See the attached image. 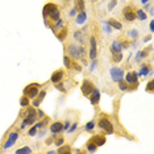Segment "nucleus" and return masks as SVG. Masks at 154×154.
I'll return each mask as SVG.
<instances>
[{
	"mask_svg": "<svg viewBox=\"0 0 154 154\" xmlns=\"http://www.w3.org/2000/svg\"><path fill=\"white\" fill-rule=\"evenodd\" d=\"M62 124H63V131H67L69 127H70V121H69V120H66L65 122H62Z\"/></svg>",
	"mask_w": 154,
	"mask_h": 154,
	"instance_id": "obj_45",
	"label": "nucleus"
},
{
	"mask_svg": "<svg viewBox=\"0 0 154 154\" xmlns=\"http://www.w3.org/2000/svg\"><path fill=\"white\" fill-rule=\"evenodd\" d=\"M112 62L115 63H119V62L122 61V53H116V54H112V58H111Z\"/></svg>",
	"mask_w": 154,
	"mask_h": 154,
	"instance_id": "obj_28",
	"label": "nucleus"
},
{
	"mask_svg": "<svg viewBox=\"0 0 154 154\" xmlns=\"http://www.w3.org/2000/svg\"><path fill=\"white\" fill-rule=\"evenodd\" d=\"M146 91L148 92H153L154 91V80H149V83L146 85Z\"/></svg>",
	"mask_w": 154,
	"mask_h": 154,
	"instance_id": "obj_39",
	"label": "nucleus"
},
{
	"mask_svg": "<svg viewBox=\"0 0 154 154\" xmlns=\"http://www.w3.org/2000/svg\"><path fill=\"white\" fill-rule=\"evenodd\" d=\"M91 141L99 148V146H103L104 143H106L107 138H106V136H103V134H95L94 137H91Z\"/></svg>",
	"mask_w": 154,
	"mask_h": 154,
	"instance_id": "obj_16",
	"label": "nucleus"
},
{
	"mask_svg": "<svg viewBox=\"0 0 154 154\" xmlns=\"http://www.w3.org/2000/svg\"><path fill=\"white\" fill-rule=\"evenodd\" d=\"M150 72V66L149 65H142L141 66V69H140V72H138V75H141V76H146Z\"/></svg>",
	"mask_w": 154,
	"mask_h": 154,
	"instance_id": "obj_26",
	"label": "nucleus"
},
{
	"mask_svg": "<svg viewBox=\"0 0 154 154\" xmlns=\"http://www.w3.org/2000/svg\"><path fill=\"white\" fill-rule=\"evenodd\" d=\"M53 137H49V138H46V141H45V143H46V145H50L51 142H53Z\"/></svg>",
	"mask_w": 154,
	"mask_h": 154,
	"instance_id": "obj_47",
	"label": "nucleus"
},
{
	"mask_svg": "<svg viewBox=\"0 0 154 154\" xmlns=\"http://www.w3.org/2000/svg\"><path fill=\"white\" fill-rule=\"evenodd\" d=\"M69 15H70V17H74V16L76 15V11H75V8H71V9H70Z\"/></svg>",
	"mask_w": 154,
	"mask_h": 154,
	"instance_id": "obj_46",
	"label": "nucleus"
},
{
	"mask_svg": "<svg viewBox=\"0 0 154 154\" xmlns=\"http://www.w3.org/2000/svg\"><path fill=\"white\" fill-rule=\"evenodd\" d=\"M117 83H119V88H120L121 91H127V90H128V83L124 80V78L120 79Z\"/></svg>",
	"mask_w": 154,
	"mask_h": 154,
	"instance_id": "obj_33",
	"label": "nucleus"
},
{
	"mask_svg": "<svg viewBox=\"0 0 154 154\" xmlns=\"http://www.w3.org/2000/svg\"><path fill=\"white\" fill-rule=\"evenodd\" d=\"M97 55V44H96V38L94 36L90 37V51H88V57L92 59H96Z\"/></svg>",
	"mask_w": 154,
	"mask_h": 154,
	"instance_id": "obj_8",
	"label": "nucleus"
},
{
	"mask_svg": "<svg viewBox=\"0 0 154 154\" xmlns=\"http://www.w3.org/2000/svg\"><path fill=\"white\" fill-rule=\"evenodd\" d=\"M49 122H50V119H49L48 116H44V117H42V120L40 119V121H38L37 124H34V125H36L37 128H40V129H41V128H45V127H46Z\"/></svg>",
	"mask_w": 154,
	"mask_h": 154,
	"instance_id": "obj_24",
	"label": "nucleus"
},
{
	"mask_svg": "<svg viewBox=\"0 0 154 154\" xmlns=\"http://www.w3.org/2000/svg\"><path fill=\"white\" fill-rule=\"evenodd\" d=\"M131 36H132V37L134 38V40H136V38L138 37V30H137V29H133L132 32H131Z\"/></svg>",
	"mask_w": 154,
	"mask_h": 154,
	"instance_id": "obj_43",
	"label": "nucleus"
},
{
	"mask_svg": "<svg viewBox=\"0 0 154 154\" xmlns=\"http://www.w3.org/2000/svg\"><path fill=\"white\" fill-rule=\"evenodd\" d=\"M136 19L143 21V20L148 19V15H146V12L143 9H136Z\"/></svg>",
	"mask_w": 154,
	"mask_h": 154,
	"instance_id": "obj_25",
	"label": "nucleus"
},
{
	"mask_svg": "<svg viewBox=\"0 0 154 154\" xmlns=\"http://www.w3.org/2000/svg\"><path fill=\"white\" fill-rule=\"evenodd\" d=\"M19 136H20V132H19V131L9 132L8 136H7V138L4 140V142H3L2 148H3V149H9V148H12V146L16 143L17 140H19Z\"/></svg>",
	"mask_w": 154,
	"mask_h": 154,
	"instance_id": "obj_3",
	"label": "nucleus"
},
{
	"mask_svg": "<svg viewBox=\"0 0 154 154\" xmlns=\"http://www.w3.org/2000/svg\"><path fill=\"white\" fill-rule=\"evenodd\" d=\"M92 2H94V3H95V2H97V0H92Z\"/></svg>",
	"mask_w": 154,
	"mask_h": 154,
	"instance_id": "obj_52",
	"label": "nucleus"
},
{
	"mask_svg": "<svg viewBox=\"0 0 154 154\" xmlns=\"http://www.w3.org/2000/svg\"><path fill=\"white\" fill-rule=\"evenodd\" d=\"M122 16H124L125 21L132 23L136 20V11L133 9L132 5H127L124 9H122Z\"/></svg>",
	"mask_w": 154,
	"mask_h": 154,
	"instance_id": "obj_7",
	"label": "nucleus"
},
{
	"mask_svg": "<svg viewBox=\"0 0 154 154\" xmlns=\"http://www.w3.org/2000/svg\"><path fill=\"white\" fill-rule=\"evenodd\" d=\"M63 78H65V70L63 69H58V70H55V71L53 72V75L50 76V82L53 83V85H55V83L63 80Z\"/></svg>",
	"mask_w": 154,
	"mask_h": 154,
	"instance_id": "obj_10",
	"label": "nucleus"
},
{
	"mask_svg": "<svg viewBox=\"0 0 154 154\" xmlns=\"http://www.w3.org/2000/svg\"><path fill=\"white\" fill-rule=\"evenodd\" d=\"M42 16L46 26H50L49 20H50V23H55L58 19H61V11H59L58 4H55L53 2L46 3L42 8Z\"/></svg>",
	"mask_w": 154,
	"mask_h": 154,
	"instance_id": "obj_1",
	"label": "nucleus"
},
{
	"mask_svg": "<svg viewBox=\"0 0 154 154\" xmlns=\"http://www.w3.org/2000/svg\"><path fill=\"white\" fill-rule=\"evenodd\" d=\"M63 63H65V67L67 70H71V58L69 57L67 54L63 57Z\"/></svg>",
	"mask_w": 154,
	"mask_h": 154,
	"instance_id": "obj_32",
	"label": "nucleus"
},
{
	"mask_svg": "<svg viewBox=\"0 0 154 154\" xmlns=\"http://www.w3.org/2000/svg\"><path fill=\"white\" fill-rule=\"evenodd\" d=\"M29 104H30V99L26 95H23L21 99H20V106H21L23 108H25V107L29 106Z\"/></svg>",
	"mask_w": 154,
	"mask_h": 154,
	"instance_id": "obj_27",
	"label": "nucleus"
},
{
	"mask_svg": "<svg viewBox=\"0 0 154 154\" xmlns=\"http://www.w3.org/2000/svg\"><path fill=\"white\" fill-rule=\"evenodd\" d=\"M16 153H17V154H29V153H32V149H30L29 146H24V148L17 149Z\"/></svg>",
	"mask_w": 154,
	"mask_h": 154,
	"instance_id": "obj_30",
	"label": "nucleus"
},
{
	"mask_svg": "<svg viewBox=\"0 0 154 154\" xmlns=\"http://www.w3.org/2000/svg\"><path fill=\"white\" fill-rule=\"evenodd\" d=\"M109 50H111V53H112V54L121 53V50H122L121 44H120V42H117V41H113V42H112V45H111V48H109Z\"/></svg>",
	"mask_w": 154,
	"mask_h": 154,
	"instance_id": "obj_18",
	"label": "nucleus"
},
{
	"mask_svg": "<svg viewBox=\"0 0 154 154\" xmlns=\"http://www.w3.org/2000/svg\"><path fill=\"white\" fill-rule=\"evenodd\" d=\"M96 149H97V146L92 141H90L87 142V152H90V153H94V152H96Z\"/></svg>",
	"mask_w": 154,
	"mask_h": 154,
	"instance_id": "obj_29",
	"label": "nucleus"
},
{
	"mask_svg": "<svg viewBox=\"0 0 154 154\" xmlns=\"http://www.w3.org/2000/svg\"><path fill=\"white\" fill-rule=\"evenodd\" d=\"M74 8H75V11H76V12H82V11H85V8H86V3H85V0H74Z\"/></svg>",
	"mask_w": 154,
	"mask_h": 154,
	"instance_id": "obj_19",
	"label": "nucleus"
},
{
	"mask_svg": "<svg viewBox=\"0 0 154 154\" xmlns=\"http://www.w3.org/2000/svg\"><path fill=\"white\" fill-rule=\"evenodd\" d=\"M88 99H90V101H91V104L92 106H97V103L100 101V91L96 88L95 87V90L92 91V92L88 95Z\"/></svg>",
	"mask_w": 154,
	"mask_h": 154,
	"instance_id": "obj_13",
	"label": "nucleus"
},
{
	"mask_svg": "<svg viewBox=\"0 0 154 154\" xmlns=\"http://www.w3.org/2000/svg\"><path fill=\"white\" fill-rule=\"evenodd\" d=\"M116 4H117V0H111L109 4H108V11H112L116 7Z\"/></svg>",
	"mask_w": 154,
	"mask_h": 154,
	"instance_id": "obj_41",
	"label": "nucleus"
},
{
	"mask_svg": "<svg viewBox=\"0 0 154 154\" xmlns=\"http://www.w3.org/2000/svg\"><path fill=\"white\" fill-rule=\"evenodd\" d=\"M86 19H87V13L86 11H82V12H78V16H76V24H85L86 23Z\"/></svg>",
	"mask_w": 154,
	"mask_h": 154,
	"instance_id": "obj_22",
	"label": "nucleus"
},
{
	"mask_svg": "<svg viewBox=\"0 0 154 154\" xmlns=\"http://www.w3.org/2000/svg\"><path fill=\"white\" fill-rule=\"evenodd\" d=\"M80 90H82L83 96L88 97L90 94L94 90H95V85L92 83V80H90V79H85V80L82 82V87H80Z\"/></svg>",
	"mask_w": 154,
	"mask_h": 154,
	"instance_id": "obj_6",
	"label": "nucleus"
},
{
	"mask_svg": "<svg viewBox=\"0 0 154 154\" xmlns=\"http://www.w3.org/2000/svg\"><path fill=\"white\" fill-rule=\"evenodd\" d=\"M76 128H78V122H72V125H71V127H69V129H67V132L69 133H72V132H75V129Z\"/></svg>",
	"mask_w": 154,
	"mask_h": 154,
	"instance_id": "obj_42",
	"label": "nucleus"
},
{
	"mask_svg": "<svg viewBox=\"0 0 154 154\" xmlns=\"http://www.w3.org/2000/svg\"><path fill=\"white\" fill-rule=\"evenodd\" d=\"M45 96H46V90H40L37 96L33 99V107H40V104L44 101Z\"/></svg>",
	"mask_w": 154,
	"mask_h": 154,
	"instance_id": "obj_14",
	"label": "nucleus"
},
{
	"mask_svg": "<svg viewBox=\"0 0 154 154\" xmlns=\"http://www.w3.org/2000/svg\"><path fill=\"white\" fill-rule=\"evenodd\" d=\"M55 136H57V134H55ZM53 141H54L55 146H61V145H63V143H65V137H63V136H57V138L53 140Z\"/></svg>",
	"mask_w": 154,
	"mask_h": 154,
	"instance_id": "obj_31",
	"label": "nucleus"
},
{
	"mask_svg": "<svg viewBox=\"0 0 154 154\" xmlns=\"http://www.w3.org/2000/svg\"><path fill=\"white\" fill-rule=\"evenodd\" d=\"M37 132H38V128L36 125H33V127L28 131V134H29V137H34V136H37Z\"/></svg>",
	"mask_w": 154,
	"mask_h": 154,
	"instance_id": "obj_38",
	"label": "nucleus"
},
{
	"mask_svg": "<svg viewBox=\"0 0 154 154\" xmlns=\"http://www.w3.org/2000/svg\"><path fill=\"white\" fill-rule=\"evenodd\" d=\"M150 32H154V21H150Z\"/></svg>",
	"mask_w": 154,
	"mask_h": 154,
	"instance_id": "obj_49",
	"label": "nucleus"
},
{
	"mask_svg": "<svg viewBox=\"0 0 154 154\" xmlns=\"http://www.w3.org/2000/svg\"><path fill=\"white\" fill-rule=\"evenodd\" d=\"M66 53L71 59H78V61L83 62V65H87V61L85 58V48L83 46L76 44H69L66 46Z\"/></svg>",
	"mask_w": 154,
	"mask_h": 154,
	"instance_id": "obj_2",
	"label": "nucleus"
},
{
	"mask_svg": "<svg viewBox=\"0 0 154 154\" xmlns=\"http://www.w3.org/2000/svg\"><path fill=\"white\" fill-rule=\"evenodd\" d=\"M150 40H152V36H146L145 38H143V42H149Z\"/></svg>",
	"mask_w": 154,
	"mask_h": 154,
	"instance_id": "obj_48",
	"label": "nucleus"
},
{
	"mask_svg": "<svg viewBox=\"0 0 154 154\" xmlns=\"http://www.w3.org/2000/svg\"><path fill=\"white\" fill-rule=\"evenodd\" d=\"M45 116V112L42 109H38L37 111V119H42Z\"/></svg>",
	"mask_w": 154,
	"mask_h": 154,
	"instance_id": "obj_44",
	"label": "nucleus"
},
{
	"mask_svg": "<svg viewBox=\"0 0 154 154\" xmlns=\"http://www.w3.org/2000/svg\"><path fill=\"white\" fill-rule=\"evenodd\" d=\"M63 131V124H62V121H54L53 124H50V132L53 133V134H58V133H61Z\"/></svg>",
	"mask_w": 154,
	"mask_h": 154,
	"instance_id": "obj_15",
	"label": "nucleus"
},
{
	"mask_svg": "<svg viewBox=\"0 0 154 154\" xmlns=\"http://www.w3.org/2000/svg\"><path fill=\"white\" fill-rule=\"evenodd\" d=\"M37 121V117H24L23 120V124H21V129H24L25 127H28V125H33L34 122Z\"/></svg>",
	"mask_w": 154,
	"mask_h": 154,
	"instance_id": "obj_21",
	"label": "nucleus"
},
{
	"mask_svg": "<svg viewBox=\"0 0 154 154\" xmlns=\"http://www.w3.org/2000/svg\"><path fill=\"white\" fill-rule=\"evenodd\" d=\"M95 125H96V122L94 121V120H91V121H88L86 124V127H85V129L87 132H92L94 131V128H95Z\"/></svg>",
	"mask_w": 154,
	"mask_h": 154,
	"instance_id": "obj_34",
	"label": "nucleus"
},
{
	"mask_svg": "<svg viewBox=\"0 0 154 154\" xmlns=\"http://www.w3.org/2000/svg\"><path fill=\"white\" fill-rule=\"evenodd\" d=\"M74 38L78 41V42L83 44V33H82V30H76V32L74 33Z\"/></svg>",
	"mask_w": 154,
	"mask_h": 154,
	"instance_id": "obj_36",
	"label": "nucleus"
},
{
	"mask_svg": "<svg viewBox=\"0 0 154 154\" xmlns=\"http://www.w3.org/2000/svg\"><path fill=\"white\" fill-rule=\"evenodd\" d=\"M97 127H99L101 131H104L107 134H112L113 133V124L108 120V117L101 116L99 120H97Z\"/></svg>",
	"mask_w": 154,
	"mask_h": 154,
	"instance_id": "obj_4",
	"label": "nucleus"
},
{
	"mask_svg": "<svg viewBox=\"0 0 154 154\" xmlns=\"http://www.w3.org/2000/svg\"><path fill=\"white\" fill-rule=\"evenodd\" d=\"M109 72H111V78H112V80H113V82H116V83H117L120 79L124 78V70H122V69L112 67Z\"/></svg>",
	"mask_w": 154,
	"mask_h": 154,
	"instance_id": "obj_9",
	"label": "nucleus"
},
{
	"mask_svg": "<svg viewBox=\"0 0 154 154\" xmlns=\"http://www.w3.org/2000/svg\"><path fill=\"white\" fill-rule=\"evenodd\" d=\"M63 2H65V3H69V2H71V0H63Z\"/></svg>",
	"mask_w": 154,
	"mask_h": 154,
	"instance_id": "obj_51",
	"label": "nucleus"
},
{
	"mask_svg": "<svg viewBox=\"0 0 154 154\" xmlns=\"http://www.w3.org/2000/svg\"><path fill=\"white\" fill-rule=\"evenodd\" d=\"M26 109L25 111H21V113H20V116L21 117H37V111L36 108H34L33 106H28L25 107Z\"/></svg>",
	"mask_w": 154,
	"mask_h": 154,
	"instance_id": "obj_12",
	"label": "nucleus"
},
{
	"mask_svg": "<svg viewBox=\"0 0 154 154\" xmlns=\"http://www.w3.org/2000/svg\"><path fill=\"white\" fill-rule=\"evenodd\" d=\"M108 25H109L111 28H113V29H116V30H121L122 29V25H121V23L120 21H117V20H115V19H109L108 20Z\"/></svg>",
	"mask_w": 154,
	"mask_h": 154,
	"instance_id": "obj_20",
	"label": "nucleus"
},
{
	"mask_svg": "<svg viewBox=\"0 0 154 154\" xmlns=\"http://www.w3.org/2000/svg\"><path fill=\"white\" fill-rule=\"evenodd\" d=\"M24 95H26L29 99H34L37 96V94L40 92V85L38 83H30L24 88Z\"/></svg>",
	"mask_w": 154,
	"mask_h": 154,
	"instance_id": "obj_5",
	"label": "nucleus"
},
{
	"mask_svg": "<svg viewBox=\"0 0 154 154\" xmlns=\"http://www.w3.org/2000/svg\"><path fill=\"white\" fill-rule=\"evenodd\" d=\"M141 2L143 3V4H146V3H148V2H149V0H141Z\"/></svg>",
	"mask_w": 154,
	"mask_h": 154,
	"instance_id": "obj_50",
	"label": "nucleus"
},
{
	"mask_svg": "<svg viewBox=\"0 0 154 154\" xmlns=\"http://www.w3.org/2000/svg\"><path fill=\"white\" fill-rule=\"evenodd\" d=\"M71 70H75V71H82V66H80L76 61H72V59H71Z\"/></svg>",
	"mask_w": 154,
	"mask_h": 154,
	"instance_id": "obj_37",
	"label": "nucleus"
},
{
	"mask_svg": "<svg viewBox=\"0 0 154 154\" xmlns=\"http://www.w3.org/2000/svg\"><path fill=\"white\" fill-rule=\"evenodd\" d=\"M72 150H71V146H69V145H61V146H58V150H57V153L59 154H70Z\"/></svg>",
	"mask_w": 154,
	"mask_h": 154,
	"instance_id": "obj_23",
	"label": "nucleus"
},
{
	"mask_svg": "<svg viewBox=\"0 0 154 154\" xmlns=\"http://www.w3.org/2000/svg\"><path fill=\"white\" fill-rule=\"evenodd\" d=\"M149 53V50H142V51H140V53L137 54V57H136V59H141V58H145L146 55H148Z\"/></svg>",
	"mask_w": 154,
	"mask_h": 154,
	"instance_id": "obj_40",
	"label": "nucleus"
},
{
	"mask_svg": "<svg viewBox=\"0 0 154 154\" xmlns=\"http://www.w3.org/2000/svg\"><path fill=\"white\" fill-rule=\"evenodd\" d=\"M55 36H57V38L59 41H65L66 37H67V26H62L61 29H59V32L55 33Z\"/></svg>",
	"mask_w": 154,
	"mask_h": 154,
	"instance_id": "obj_17",
	"label": "nucleus"
},
{
	"mask_svg": "<svg viewBox=\"0 0 154 154\" xmlns=\"http://www.w3.org/2000/svg\"><path fill=\"white\" fill-rule=\"evenodd\" d=\"M55 88H57L58 91H61V92H66V87H65V83H63V80H61V82H58V83H55Z\"/></svg>",
	"mask_w": 154,
	"mask_h": 154,
	"instance_id": "obj_35",
	"label": "nucleus"
},
{
	"mask_svg": "<svg viewBox=\"0 0 154 154\" xmlns=\"http://www.w3.org/2000/svg\"><path fill=\"white\" fill-rule=\"evenodd\" d=\"M125 82L129 85H134V83H138V74L136 71H129L125 74Z\"/></svg>",
	"mask_w": 154,
	"mask_h": 154,
	"instance_id": "obj_11",
	"label": "nucleus"
}]
</instances>
